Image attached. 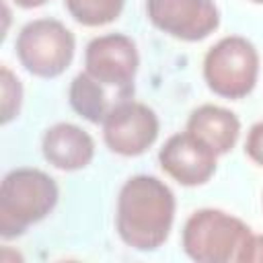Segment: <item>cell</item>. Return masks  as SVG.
Instances as JSON below:
<instances>
[{"label":"cell","mask_w":263,"mask_h":263,"mask_svg":"<svg viewBox=\"0 0 263 263\" xmlns=\"http://www.w3.org/2000/svg\"><path fill=\"white\" fill-rule=\"evenodd\" d=\"M218 154L191 132L171 136L158 152V162L166 175L185 187H197L216 173Z\"/></svg>","instance_id":"obj_9"},{"label":"cell","mask_w":263,"mask_h":263,"mask_svg":"<svg viewBox=\"0 0 263 263\" xmlns=\"http://www.w3.org/2000/svg\"><path fill=\"white\" fill-rule=\"evenodd\" d=\"M187 132L197 136L218 156H222L234 148L240 134V121L230 109L218 105H201L191 111Z\"/></svg>","instance_id":"obj_11"},{"label":"cell","mask_w":263,"mask_h":263,"mask_svg":"<svg viewBox=\"0 0 263 263\" xmlns=\"http://www.w3.org/2000/svg\"><path fill=\"white\" fill-rule=\"evenodd\" d=\"M16 6H21V8H39V6H43L47 0H12Z\"/></svg>","instance_id":"obj_17"},{"label":"cell","mask_w":263,"mask_h":263,"mask_svg":"<svg viewBox=\"0 0 263 263\" xmlns=\"http://www.w3.org/2000/svg\"><path fill=\"white\" fill-rule=\"evenodd\" d=\"M138 64L140 58L136 43L121 33L95 37L84 51L86 72L123 101H129L134 95Z\"/></svg>","instance_id":"obj_6"},{"label":"cell","mask_w":263,"mask_h":263,"mask_svg":"<svg viewBox=\"0 0 263 263\" xmlns=\"http://www.w3.org/2000/svg\"><path fill=\"white\" fill-rule=\"evenodd\" d=\"M175 195L152 175H136L123 183L117 197V234L136 251H156L171 234Z\"/></svg>","instance_id":"obj_1"},{"label":"cell","mask_w":263,"mask_h":263,"mask_svg":"<svg viewBox=\"0 0 263 263\" xmlns=\"http://www.w3.org/2000/svg\"><path fill=\"white\" fill-rule=\"evenodd\" d=\"M251 234V228L240 218L205 208L187 218L181 245L185 255L197 263H228L238 259Z\"/></svg>","instance_id":"obj_3"},{"label":"cell","mask_w":263,"mask_h":263,"mask_svg":"<svg viewBox=\"0 0 263 263\" xmlns=\"http://www.w3.org/2000/svg\"><path fill=\"white\" fill-rule=\"evenodd\" d=\"M158 138L156 113L138 101L117 105L103 121V140L119 156H140Z\"/></svg>","instance_id":"obj_8"},{"label":"cell","mask_w":263,"mask_h":263,"mask_svg":"<svg viewBox=\"0 0 263 263\" xmlns=\"http://www.w3.org/2000/svg\"><path fill=\"white\" fill-rule=\"evenodd\" d=\"M249 2H253V4H263V0H249Z\"/></svg>","instance_id":"obj_18"},{"label":"cell","mask_w":263,"mask_h":263,"mask_svg":"<svg viewBox=\"0 0 263 263\" xmlns=\"http://www.w3.org/2000/svg\"><path fill=\"white\" fill-rule=\"evenodd\" d=\"M55 181L39 168H14L0 185V234L14 238L31 224L41 222L58 203Z\"/></svg>","instance_id":"obj_2"},{"label":"cell","mask_w":263,"mask_h":263,"mask_svg":"<svg viewBox=\"0 0 263 263\" xmlns=\"http://www.w3.org/2000/svg\"><path fill=\"white\" fill-rule=\"evenodd\" d=\"M125 103L121 97H117L113 90L103 86L97 78H92L86 70L76 74L70 84V105L72 109L88 119L90 123H103L105 117L117 107Z\"/></svg>","instance_id":"obj_12"},{"label":"cell","mask_w":263,"mask_h":263,"mask_svg":"<svg viewBox=\"0 0 263 263\" xmlns=\"http://www.w3.org/2000/svg\"><path fill=\"white\" fill-rule=\"evenodd\" d=\"M70 16L84 27H103L113 23L125 0H64Z\"/></svg>","instance_id":"obj_13"},{"label":"cell","mask_w":263,"mask_h":263,"mask_svg":"<svg viewBox=\"0 0 263 263\" xmlns=\"http://www.w3.org/2000/svg\"><path fill=\"white\" fill-rule=\"evenodd\" d=\"M0 84H2V123H8L18 115L23 101V86L21 80L6 66H2L0 70Z\"/></svg>","instance_id":"obj_14"},{"label":"cell","mask_w":263,"mask_h":263,"mask_svg":"<svg viewBox=\"0 0 263 263\" xmlns=\"http://www.w3.org/2000/svg\"><path fill=\"white\" fill-rule=\"evenodd\" d=\"M240 263H251V261H263V234H251L247 245L242 247V251L238 253Z\"/></svg>","instance_id":"obj_16"},{"label":"cell","mask_w":263,"mask_h":263,"mask_svg":"<svg viewBox=\"0 0 263 263\" xmlns=\"http://www.w3.org/2000/svg\"><path fill=\"white\" fill-rule=\"evenodd\" d=\"M14 49L27 72L39 78H55L72 64L76 41L64 23L37 18L18 31Z\"/></svg>","instance_id":"obj_5"},{"label":"cell","mask_w":263,"mask_h":263,"mask_svg":"<svg viewBox=\"0 0 263 263\" xmlns=\"http://www.w3.org/2000/svg\"><path fill=\"white\" fill-rule=\"evenodd\" d=\"M45 160L60 171H78L90 164L95 156V142L82 127L74 123L51 125L41 142Z\"/></svg>","instance_id":"obj_10"},{"label":"cell","mask_w":263,"mask_h":263,"mask_svg":"<svg viewBox=\"0 0 263 263\" xmlns=\"http://www.w3.org/2000/svg\"><path fill=\"white\" fill-rule=\"evenodd\" d=\"M150 23L181 41H201L220 25L214 0H146Z\"/></svg>","instance_id":"obj_7"},{"label":"cell","mask_w":263,"mask_h":263,"mask_svg":"<svg viewBox=\"0 0 263 263\" xmlns=\"http://www.w3.org/2000/svg\"><path fill=\"white\" fill-rule=\"evenodd\" d=\"M245 154L259 166H263V121L255 123L245 140Z\"/></svg>","instance_id":"obj_15"},{"label":"cell","mask_w":263,"mask_h":263,"mask_svg":"<svg viewBox=\"0 0 263 263\" xmlns=\"http://www.w3.org/2000/svg\"><path fill=\"white\" fill-rule=\"evenodd\" d=\"M259 76V53L255 45L240 35L222 37L203 58V78L208 88L224 99L247 97Z\"/></svg>","instance_id":"obj_4"}]
</instances>
